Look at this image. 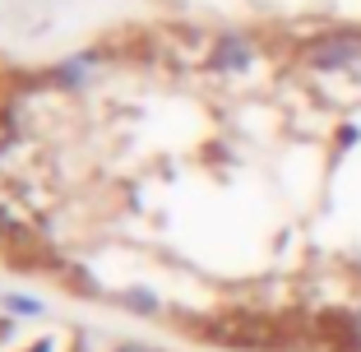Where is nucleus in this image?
Listing matches in <instances>:
<instances>
[{
    "instance_id": "1",
    "label": "nucleus",
    "mask_w": 361,
    "mask_h": 352,
    "mask_svg": "<svg viewBox=\"0 0 361 352\" xmlns=\"http://www.w3.org/2000/svg\"><path fill=\"white\" fill-rule=\"evenodd\" d=\"M361 56V32H338V37H324L306 51V65L315 70H338V65H352Z\"/></svg>"
},
{
    "instance_id": "2",
    "label": "nucleus",
    "mask_w": 361,
    "mask_h": 352,
    "mask_svg": "<svg viewBox=\"0 0 361 352\" xmlns=\"http://www.w3.org/2000/svg\"><path fill=\"white\" fill-rule=\"evenodd\" d=\"M250 42H245V37H223V42L213 47V65H218V70H227V75H236V70H245V65H250Z\"/></svg>"
},
{
    "instance_id": "3",
    "label": "nucleus",
    "mask_w": 361,
    "mask_h": 352,
    "mask_svg": "<svg viewBox=\"0 0 361 352\" xmlns=\"http://www.w3.org/2000/svg\"><path fill=\"white\" fill-rule=\"evenodd\" d=\"M116 352H149V348H116Z\"/></svg>"
}]
</instances>
